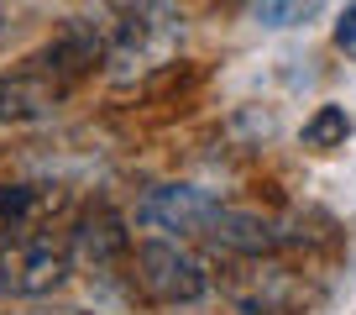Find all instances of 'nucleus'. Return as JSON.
<instances>
[{"label": "nucleus", "instance_id": "obj_1", "mask_svg": "<svg viewBox=\"0 0 356 315\" xmlns=\"http://www.w3.org/2000/svg\"><path fill=\"white\" fill-rule=\"evenodd\" d=\"M131 263H136V284H142L147 300H157V305H194V300L210 294V268H204L189 247L168 242V236L136 242Z\"/></svg>", "mask_w": 356, "mask_h": 315}, {"label": "nucleus", "instance_id": "obj_2", "mask_svg": "<svg viewBox=\"0 0 356 315\" xmlns=\"http://www.w3.org/2000/svg\"><path fill=\"white\" fill-rule=\"evenodd\" d=\"M68 268H74V252H68V242H53V231L16 236L0 252V289L37 300V294H53L68 279Z\"/></svg>", "mask_w": 356, "mask_h": 315}, {"label": "nucleus", "instance_id": "obj_3", "mask_svg": "<svg viewBox=\"0 0 356 315\" xmlns=\"http://www.w3.org/2000/svg\"><path fill=\"white\" fill-rule=\"evenodd\" d=\"M173 37H178V16H173L168 0H126L111 53H115V63H121V74H131V68L163 63Z\"/></svg>", "mask_w": 356, "mask_h": 315}, {"label": "nucleus", "instance_id": "obj_4", "mask_svg": "<svg viewBox=\"0 0 356 315\" xmlns=\"http://www.w3.org/2000/svg\"><path fill=\"white\" fill-rule=\"evenodd\" d=\"M220 215V200H215L210 190H200V184H157L152 194H142V205H136V221L152 226V231H204L210 236V221Z\"/></svg>", "mask_w": 356, "mask_h": 315}, {"label": "nucleus", "instance_id": "obj_5", "mask_svg": "<svg viewBox=\"0 0 356 315\" xmlns=\"http://www.w3.org/2000/svg\"><path fill=\"white\" fill-rule=\"evenodd\" d=\"M100 58H105V37L95 32L89 22H74V26H63L47 47H37V53L26 58V68L47 74L53 84H63V90H74L84 74L100 68Z\"/></svg>", "mask_w": 356, "mask_h": 315}, {"label": "nucleus", "instance_id": "obj_6", "mask_svg": "<svg viewBox=\"0 0 356 315\" xmlns=\"http://www.w3.org/2000/svg\"><path fill=\"white\" fill-rule=\"evenodd\" d=\"M210 236L225 252H236V258H273V252L299 242V231H289V226L267 221V215H252V210H225V205L210 221Z\"/></svg>", "mask_w": 356, "mask_h": 315}, {"label": "nucleus", "instance_id": "obj_7", "mask_svg": "<svg viewBox=\"0 0 356 315\" xmlns=\"http://www.w3.org/2000/svg\"><path fill=\"white\" fill-rule=\"evenodd\" d=\"M68 100L63 84H53L37 68H16V74H0V126H32L47 121L58 105Z\"/></svg>", "mask_w": 356, "mask_h": 315}, {"label": "nucleus", "instance_id": "obj_8", "mask_svg": "<svg viewBox=\"0 0 356 315\" xmlns=\"http://www.w3.org/2000/svg\"><path fill=\"white\" fill-rule=\"evenodd\" d=\"M68 252H74V258L84 263V268L105 273L115 258H131V236H126L121 215H115L111 205H95V210H84V215H79L74 236H68Z\"/></svg>", "mask_w": 356, "mask_h": 315}, {"label": "nucleus", "instance_id": "obj_9", "mask_svg": "<svg viewBox=\"0 0 356 315\" xmlns=\"http://www.w3.org/2000/svg\"><path fill=\"white\" fill-rule=\"evenodd\" d=\"M58 205L63 200H58V190H47V184H0V242L42 231Z\"/></svg>", "mask_w": 356, "mask_h": 315}, {"label": "nucleus", "instance_id": "obj_10", "mask_svg": "<svg viewBox=\"0 0 356 315\" xmlns=\"http://www.w3.org/2000/svg\"><path fill=\"white\" fill-rule=\"evenodd\" d=\"M351 132H356V121H351L346 105H320V111L304 121V147H346Z\"/></svg>", "mask_w": 356, "mask_h": 315}, {"label": "nucleus", "instance_id": "obj_11", "mask_svg": "<svg viewBox=\"0 0 356 315\" xmlns=\"http://www.w3.org/2000/svg\"><path fill=\"white\" fill-rule=\"evenodd\" d=\"M236 6L262 26H299L320 11V0H236Z\"/></svg>", "mask_w": 356, "mask_h": 315}, {"label": "nucleus", "instance_id": "obj_12", "mask_svg": "<svg viewBox=\"0 0 356 315\" xmlns=\"http://www.w3.org/2000/svg\"><path fill=\"white\" fill-rule=\"evenodd\" d=\"M335 47H341V53H356V0L341 11V22H335Z\"/></svg>", "mask_w": 356, "mask_h": 315}, {"label": "nucleus", "instance_id": "obj_13", "mask_svg": "<svg viewBox=\"0 0 356 315\" xmlns=\"http://www.w3.org/2000/svg\"><path fill=\"white\" fill-rule=\"evenodd\" d=\"M0 32H6V6H0Z\"/></svg>", "mask_w": 356, "mask_h": 315}]
</instances>
